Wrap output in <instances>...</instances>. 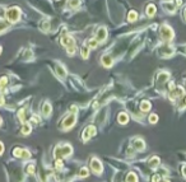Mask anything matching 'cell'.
I'll return each instance as SVG.
<instances>
[{
	"label": "cell",
	"instance_id": "1",
	"mask_svg": "<svg viewBox=\"0 0 186 182\" xmlns=\"http://www.w3.org/2000/svg\"><path fill=\"white\" fill-rule=\"evenodd\" d=\"M55 155L56 157H69L70 154L73 153V148L70 145H68V144H65V145H59L55 148Z\"/></svg>",
	"mask_w": 186,
	"mask_h": 182
},
{
	"label": "cell",
	"instance_id": "2",
	"mask_svg": "<svg viewBox=\"0 0 186 182\" xmlns=\"http://www.w3.org/2000/svg\"><path fill=\"white\" fill-rule=\"evenodd\" d=\"M19 17H21V10H19L18 8H10V9L7 12L8 21L12 22V23L17 22V21L19 19Z\"/></svg>",
	"mask_w": 186,
	"mask_h": 182
},
{
	"label": "cell",
	"instance_id": "3",
	"mask_svg": "<svg viewBox=\"0 0 186 182\" xmlns=\"http://www.w3.org/2000/svg\"><path fill=\"white\" fill-rule=\"evenodd\" d=\"M161 36H162V38L165 41H171L172 38H173V31H172V28L170 26L163 24L161 27Z\"/></svg>",
	"mask_w": 186,
	"mask_h": 182
},
{
	"label": "cell",
	"instance_id": "4",
	"mask_svg": "<svg viewBox=\"0 0 186 182\" xmlns=\"http://www.w3.org/2000/svg\"><path fill=\"white\" fill-rule=\"evenodd\" d=\"M61 44L64 45L66 49H72V47H75V41L73 40L72 37L69 36H64L61 38Z\"/></svg>",
	"mask_w": 186,
	"mask_h": 182
},
{
	"label": "cell",
	"instance_id": "5",
	"mask_svg": "<svg viewBox=\"0 0 186 182\" xmlns=\"http://www.w3.org/2000/svg\"><path fill=\"white\" fill-rule=\"evenodd\" d=\"M91 167H92L93 172H96V173H101L102 172V164H101V162L97 158H93L91 160Z\"/></svg>",
	"mask_w": 186,
	"mask_h": 182
},
{
	"label": "cell",
	"instance_id": "6",
	"mask_svg": "<svg viewBox=\"0 0 186 182\" xmlns=\"http://www.w3.org/2000/svg\"><path fill=\"white\" fill-rule=\"evenodd\" d=\"M75 122V113H73V115H69V116L66 117L64 120V122H63V126H64L65 129H69V127H72L73 125Z\"/></svg>",
	"mask_w": 186,
	"mask_h": 182
},
{
	"label": "cell",
	"instance_id": "7",
	"mask_svg": "<svg viewBox=\"0 0 186 182\" xmlns=\"http://www.w3.org/2000/svg\"><path fill=\"white\" fill-rule=\"evenodd\" d=\"M96 134V127L94 126H88L84 130V135H83V140H88V139L93 136Z\"/></svg>",
	"mask_w": 186,
	"mask_h": 182
},
{
	"label": "cell",
	"instance_id": "8",
	"mask_svg": "<svg viewBox=\"0 0 186 182\" xmlns=\"http://www.w3.org/2000/svg\"><path fill=\"white\" fill-rule=\"evenodd\" d=\"M133 148L136 149V150H144V148H145V143H144L142 139H135V140L133 141Z\"/></svg>",
	"mask_w": 186,
	"mask_h": 182
},
{
	"label": "cell",
	"instance_id": "9",
	"mask_svg": "<svg viewBox=\"0 0 186 182\" xmlns=\"http://www.w3.org/2000/svg\"><path fill=\"white\" fill-rule=\"evenodd\" d=\"M106 37H107V31L103 28V27L98 29V32H97V41H98V42H102V41L106 40Z\"/></svg>",
	"mask_w": 186,
	"mask_h": 182
},
{
	"label": "cell",
	"instance_id": "10",
	"mask_svg": "<svg viewBox=\"0 0 186 182\" xmlns=\"http://www.w3.org/2000/svg\"><path fill=\"white\" fill-rule=\"evenodd\" d=\"M162 7H163V9H165V10H167L168 13H173V12L176 10V7H175V4H173V3H171V1L163 3V4H162Z\"/></svg>",
	"mask_w": 186,
	"mask_h": 182
},
{
	"label": "cell",
	"instance_id": "11",
	"mask_svg": "<svg viewBox=\"0 0 186 182\" xmlns=\"http://www.w3.org/2000/svg\"><path fill=\"white\" fill-rule=\"evenodd\" d=\"M101 61H102V64H103L105 66H111L112 64H114V59L111 58L110 55H105V56H102Z\"/></svg>",
	"mask_w": 186,
	"mask_h": 182
},
{
	"label": "cell",
	"instance_id": "12",
	"mask_svg": "<svg viewBox=\"0 0 186 182\" xmlns=\"http://www.w3.org/2000/svg\"><path fill=\"white\" fill-rule=\"evenodd\" d=\"M184 94V89L181 87H175V90L172 89V93H171V98H177L180 95Z\"/></svg>",
	"mask_w": 186,
	"mask_h": 182
},
{
	"label": "cell",
	"instance_id": "13",
	"mask_svg": "<svg viewBox=\"0 0 186 182\" xmlns=\"http://www.w3.org/2000/svg\"><path fill=\"white\" fill-rule=\"evenodd\" d=\"M51 111H52V108H51V104H49V103H45L42 106V113L45 115V116H49L51 113Z\"/></svg>",
	"mask_w": 186,
	"mask_h": 182
},
{
	"label": "cell",
	"instance_id": "14",
	"mask_svg": "<svg viewBox=\"0 0 186 182\" xmlns=\"http://www.w3.org/2000/svg\"><path fill=\"white\" fill-rule=\"evenodd\" d=\"M147 14L149 15V17H153V15L156 14V7H154V4H149L148 8H147Z\"/></svg>",
	"mask_w": 186,
	"mask_h": 182
},
{
	"label": "cell",
	"instance_id": "15",
	"mask_svg": "<svg viewBox=\"0 0 186 182\" xmlns=\"http://www.w3.org/2000/svg\"><path fill=\"white\" fill-rule=\"evenodd\" d=\"M128 121H129V116L126 113H120L119 115V122L120 124H128Z\"/></svg>",
	"mask_w": 186,
	"mask_h": 182
},
{
	"label": "cell",
	"instance_id": "16",
	"mask_svg": "<svg viewBox=\"0 0 186 182\" xmlns=\"http://www.w3.org/2000/svg\"><path fill=\"white\" fill-rule=\"evenodd\" d=\"M31 131H32V127H31V125L24 124L23 126H22V134H23V135H28Z\"/></svg>",
	"mask_w": 186,
	"mask_h": 182
},
{
	"label": "cell",
	"instance_id": "17",
	"mask_svg": "<svg viewBox=\"0 0 186 182\" xmlns=\"http://www.w3.org/2000/svg\"><path fill=\"white\" fill-rule=\"evenodd\" d=\"M140 109L143 111V112H147V111H149L150 109V103L148 101H143L142 104H140Z\"/></svg>",
	"mask_w": 186,
	"mask_h": 182
},
{
	"label": "cell",
	"instance_id": "18",
	"mask_svg": "<svg viewBox=\"0 0 186 182\" xmlns=\"http://www.w3.org/2000/svg\"><path fill=\"white\" fill-rule=\"evenodd\" d=\"M80 52H82V58L87 59L88 58V55H89V47H88V46H83L82 50H80Z\"/></svg>",
	"mask_w": 186,
	"mask_h": 182
},
{
	"label": "cell",
	"instance_id": "19",
	"mask_svg": "<svg viewBox=\"0 0 186 182\" xmlns=\"http://www.w3.org/2000/svg\"><path fill=\"white\" fill-rule=\"evenodd\" d=\"M136 18H138V13H136L135 10H131V12L129 13V17H128L129 22H135Z\"/></svg>",
	"mask_w": 186,
	"mask_h": 182
},
{
	"label": "cell",
	"instance_id": "20",
	"mask_svg": "<svg viewBox=\"0 0 186 182\" xmlns=\"http://www.w3.org/2000/svg\"><path fill=\"white\" fill-rule=\"evenodd\" d=\"M158 164H159V158H158V157H153V158H150V160H149V166H150V167H157Z\"/></svg>",
	"mask_w": 186,
	"mask_h": 182
},
{
	"label": "cell",
	"instance_id": "21",
	"mask_svg": "<svg viewBox=\"0 0 186 182\" xmlns=\"http://www.w3.org/2000/svg\"><path fill=\"white\" fill-rule=\"evenodd\" d=\"M87 46H88L89 49H96V47L98 46V41H97V38H96V40H89Z\"/></svg>",
	"mask_w": 186,
	"mask_h": 182
},
{
	"label": "cell",
	"instance_id": "22",
	"mask_svg": "<svg viewBox=\"0 0 186 182\" xmlns=\"http://www.w3.org/2000/svg\"><path fill=\"white\" fill-rule=\"evenodd\" d=\"M56 71H57V74H59L60 76H63V78H64L65 75H66V71H65V69H64V68H61L60 65H57Z\"/></svg>",
	"mask_w": 186,
	"mask_h": 182
},
{
	"label": "cell",
	"instance_id": "23",
	"mask_svg": "<svg viewBox=\"0 0 186 182\" xmlns=\"http://www.w3.org/2000/svg\"><path fill=\"white\" fill-rule=\"evenodd\" d=\"M168 79V73H161L159 74V78H158V83H162L163 80Z\"/></svg>",
	"mask_w": 186,
	"mask_h": 182
},
{
	"label": "cell",
	"instance_id": "24",
	"mask_svg": "<svg viewBox=\"0 0 186 182\" xmlns=\"http://www.w3.org/2000/svg\"><path fill=\"white\" fill-rule=\"evenodd\" d=\"M157 121H158V116H157V115H154V113H153V115H150V116H149V122H150V124H156Z\"/></svg>",
	"mask_w": 186,
	"mask_h": 182
},
{
	"label": "cell",
	"instance_id": "25",
	"mask_svg": "<svg viewBox=\"0 0 186 182\" xmlns=\"http://www.w3.org/2000/svg\"><path fill=\"white\" fill-rule=\"evenodd\" d=\"M138 178H136L135 173H129L128 175V177H126V181H136Z\"/></svg>",
	"mask_w": 186,
	"mask_h": 182
},
{
	"label": "cell",
	"instance_id": "26",
	"mask_svg": "<svg viewBox=\"0 0 186 182\" xmlns=\"http://www.w3.org/2000/svg\"><path fill=\"white\" fill-rule=\"evenodd\" d=\"M79 3H80V0H69V5H70V7H73V8L78 7Z\"/></svg>",
	"mask_w": 186,
	"mask_h": 182
},
{
	"label": "cell",
	"instance_id": "27",
	"mask_svg": "<svg viewBox=\"0 0 186 182\" xmlns=\"http://www.w3.org/2000/svg\"><path fill=\"white\" fill-rule=\"evenodd\" d=\"M7 82H8L7 76H3V78L0 79V88H4V87H5V85H7Z\"/></svg>",
	"mask_w": 186,
	"mask_h": 182
},
{
	"label": "cell",
	"instance_id": "28",
	"mask_svg": "<svg viewBox=\"0 0 186 182\" xmlns=\"http://www.w3.org/2000/svg\"><path fill=\"white\" fill-rule=\"evenodd\" d=\"M27 172H28L29 175H33V173H35V166H33V164H28Z\"/></svg>",
	"mask_w": 186,
	"mask_h": 182
},
{
	"label": "cell",
	"instance_id": "29",
	"mask_svg": "<svg viewBox=\"0 0 186 182\" xmlns=\"http://www.w3.org/2000/svg\"><path fill=\"white\" fill-rule=\"evenodd\" d=\"M79 175H80V177H87L88 176V169L87 168H82L80 172H79Z\"/></svg>",
	"mask_w": 186,
	"mask_h": 182
},
{
	"label": "cell",
	"instance_id": "30",
	"mask_svg": "<svg viewBox=\"0 0 186 182\" xmlns=\"http://www.w3.org/2000/svg\"><path fill=\"white\" fill-rule=\"evenodd\" d=\"M18 117L21 118L22 121H24V120H26V116H24V108L19 109V112H18Z\"/></svg>",
	"mask_w": 186,
	"mask_h": 182
},
{
	"label": "cell",
	"instance_id": "31",
	"mask_svg": "<svg viewBox=\"0 0 186 182\" xmlns=\"http://www.w3.org/2000/svg\"><path fill=\"white\" fill-rule=\"evenodd\" d=\"M21 157H22V158H24V159H27V158H29V152H28V150H22Z\"/></svg>",
	"mask_w": 186,
	"mask_h": 182
},
{
	"label": "cell",
	"instance_id": "32",
	"mask_svg": "<svg viewBox=\"0 0 186 182\" xmlns=\"http://www.w3.org/2000/svg\"><path fill=\"white\" fill-rule=\"evenodd\" d=\"M13 153H14L15 157H21V154H22V149H21V148H15Z\"/></svg>",
	"mask_w": 186,
	"mask_h": 182
},
{
	"label": "cell",
	"instance_id": "33",
	"mask_svg": "<svg viewBox=\"0 0 186 182\" xmlns=\"http://www.w3.org/2000/svg\"><path fill=\"white\" fill-rule=\"evenodd\" d=\"M55 164H56V168H59V169H60V168H63V166H64V163H63V160H61V159H57Z\"/></svg>",
	"mask_w": 186,
	"mask_h": 182
},
{
	"label": "cell",
	"instance_id": "34",
	"mask_svg": "<svg viewBox=\"0 0 186 182\" xmlns=\"http://www.w3.org/2000/svg\"><path fill=\"white\" fill-rule=\"evenodd\" d=\"M7 27H8V24H7V23L1 22V23H0V32H1V31H4V29L7 28Z\"/></svg>",
	"mask_w": 186,
	"mask_h": 182
},
{
	"label": "cell",
	"instance_id": "35",
	"mask_svg": "<svg viewBox=\"0 0 186 182\" xmlns=\"http://www.w3.org/2000/svg\"><path fill=\"white\" fill-rule=\"evenodd\" d=\"M159 180H161V178L158 177V175H154L153 177H152V181H159Z\"/></svg>",
	"mask_w": 186,
	"mask_h": 182
},
{
	"label": "cell",
	"instance_id": "36",
	"mask_svg": "<svg viewBox=\"0 0 186 182\" xmlns=\"http://www.w3.org/2000/svg\"><path fill=\"white\" fill-rule=\"evenodd\" d=\"M4 102H5V101H4V97H3V95H0V106H3Z\"/></svg>",
	"mask_w": 186,
	"mask_h": 182
},
{
	"label": "cell",
	"instance_id": "37",
	"mask_svg": "<svg viewBox=\"0 0 186 182\" xmlns=\"http://www.w3.org/2000/svg\"><path fill=\"white\" fill-rule=\"evenodd\" d=\"M70 111H72L73 113H77V107H75V106H73V107H70Z\"/></svg>",
	"mask_w": 186,
	"mask_h": 182
},
{
	"label": "cell",
	"instance_id": "38",
	"mask_svg": "<svg viewBox=\"0 0 186 182\" xmlns=\"http://www.w3.org/2000/svg\"><path fill=\"white\" fill-rule=\"evenodd\" d=\"M4 152V145H3V143H0V154Z\"/></svg>",
	"mask_w": 186,
	"mask_h": 182
},
{
	"label": "cell",
	"instance_id": "39",
	"mask_svg": "<svg viewBox=\"0 0 186 182\" xmlns=\"http://www.w3.org/2000/svg\"><path fill=\"white\" fill-rule=\"evenodd\" d=\"M182 4V0H176V5H181Z\"/></svg>",
	"mask_w": 186,
	"mask_h": 182
},
{
	"label": "cell",
	"instance_id": "40",
	"mask_svg": "<svg viewBox=\"0 0 186 182\" xmlns=\"http://www.w3.org/2000/svg\"><path fill=\"white\" fill-rule=\"evenodd\" d=\"M184 19L186 21V9H184Z\"/></svg>",
	"mask_w": 186,
	"mask_h": 182
},
{
	"label": "cell",
	"instance_id": "41",
	"mask_svg": "<svg viewBox=\"0 0 186 182\" xmlns=\"http://www.w3.org/2000/svg\"><path fill=\"white\" fill-rule=\"evenodd\" d=\"M0 54H1V47H0Z\"/></svg>",
	"mask_w": 186,
	"mask_h": 182
}]
</instances>
